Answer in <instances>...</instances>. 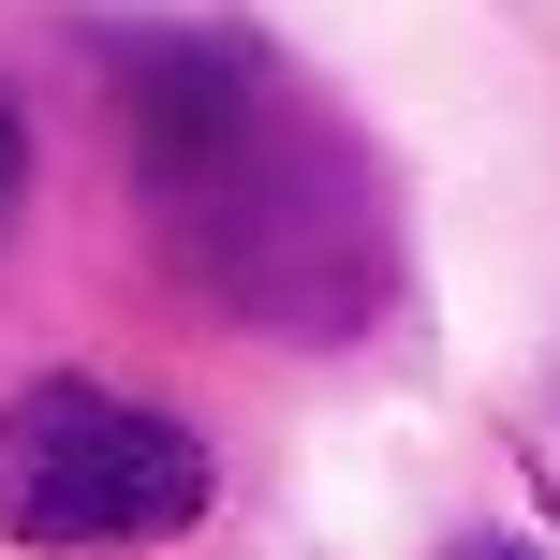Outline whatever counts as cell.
<instances>
[{
	"mask_svg": "<svg viewBox=\"0 0 560 560\" xmlns=\"http://www.w3.org/2000/svg\"><path fill=\"white\" fill-rule=\"evenodd\" d=\"M15 192H30V118H15V89H0V222H15Z\"/></svg>",
	"mask_w": 560,
	"mask_h": 560,
	"instance_id": "3",
	"label": "cell"
},
{
	"mask_svg": "<svg viewBox=\"0 0 560 560\" xmlns=\"http://www.w3.org/2000/svg\"><path fill=\"white\" fill-rule=\"evenodd\" d=\"M207 516V443L148 398L89 384V369H45L0 413V532L15 546H177Z\"/></svg>",
	"mask_w": 560,
	"mask_h": 560,
	"instance_id": "2",
	"label": "cell"
},
{
	"mask_svg": "<svg viewBox=\"0 0 560 560\" xmlns=\"http://www.w3.org/2000/svg\"><path fill=\"white\" fill-rule=\"evenodd\" d=\"M118 148L148 177L163 266L192 280L222 325L266 339H369L398 310V207L384 163L339 133L325 104L266 74L252 30H133L104 59Z\"/></svg>",
	"mask_w": 560,
	"mask_h": 560,
	"instance_id": "1",
	"label": "cell"
},
{
	"mask_svg": "<svg viewBox=\"0 0 560 560\" xmlns=\"http://www.w3.org/2000/svg\"><path fill=\"white\" fill-rule=\"evenodd\" d=\"M443 560H532V546H516V532H457Z\"/></svg>",
	"mask_w": 560,
	"mask_h": 560,
	"instance_id": "4",
	"label": "cell"
}]
</instances>
